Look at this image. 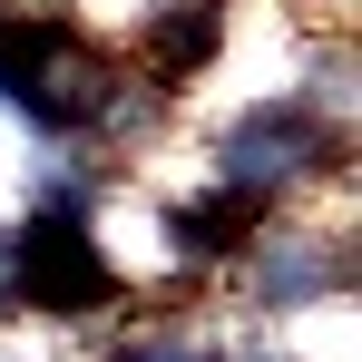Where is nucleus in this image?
<instances>
[{
  "label": "nucleus",
  "mask_w": 362,
  "mask_h": 362,
  "mask_svg": "<svg viewBox=\"0 0 362 362\" xmlns=\"http://www.w3.org/2000/svg\"><path fill=\"white\" fill-rule=\"evenodd\" d=\"M127 294H137V284L108 264V245H98L88 216H40V206H30V216L0 235V313L98 333Z\"/></svg>",
  "instance_id": "obj_1"
},
{
  "label": "nucleus",
  "mask_w": 362,
  "mask_h": 362,
  "mask_svg": "<svg viewBox=\"0 0 362 362\" xmlns=\"http://www.w3.org/2000/svg\"><path fill=\"white\" fill-rule=\"evenodd\" d=\"M235 49V0H147L137 20H127V40H118V59L157 88V98H196V78Z\"/></svg>",
  "instance_id": "obj_2"
},
{
  "label": "nucleus",
  "mask_w": 362,
  "mask_h": 362,
  "mask_svg": "<svg viewBox=\"0 0 362 362\" xmlns=\"http://www.w3.org/2000/svg\"><path fill=\"white\" fill-rule=\"evenodd\" d=\"M284 206H264L255 186H226V177H206V186H186L177 206H167V255H177V274H196V284H226L245 264V245L264 235Z\"/></svg>",
  "instance_id": "obj_3"
}]
</instances>
